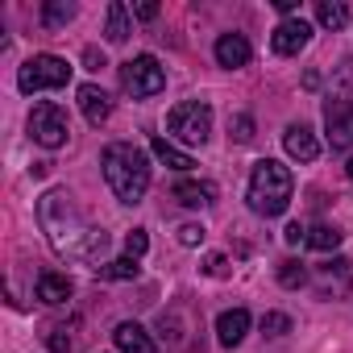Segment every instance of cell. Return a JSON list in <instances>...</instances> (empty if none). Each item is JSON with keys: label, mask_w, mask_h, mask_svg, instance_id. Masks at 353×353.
<instances>
[{"label": "cell", "mask_w": 353, "mask_h": 353, "mask_svg": "<svg viewBox=\"0 0 353 353\" xmlns=\"http://www.w3.org/2000/svg\"><path fill=\"white\" fill-rule=\"evenodd\" d=\"M38 225H42L50 250L67 262H96L108 245V233L88 225V216L75 208V200L63 188H54L38 200Z\"/></svg>", "instance_id": "cell-1"}, {"label": "cell", "mask_w": 353, "mask_h": 353, "mask_svg": "<svg viewBox=\"0 0 353 353\" xmlns=\"http://www.w3.org/2000/svg\"><path fill=\"white\" fill-rule=\"evenodd\" d=\"M100 166H104V179L121 204H141V196L150 192V154L141 145L112 141V145H104Z\"/></svg>", "instance_id": "cell-2"}, {"label": "cell", "mask_w": 353, "mask_h": 353, "mask_svg": "<svg viewBox=\"0 0 353 353\" xmlns=\"http://www.w3.org/2000/svg\"><path fill=\"white\" fill-rule=\"evenodd\" d=\"M291 192H295V179H291V166H283L279 158H262L254 162L250 170V208L258 216H283L291 208Z\"/></svg>", "instance_id": "cell-3"}, {"label": "cell", "mask_w": 353, "mask_h": 353, "mask_svg": "<svg viewBox=\"0 0 353 353\" xmlns=\"http://www.w3.org/2000/svg\"><path fill=\"white\" fill-rule=\"evenodd\" d=\"M166 133L183 145H204L212 137V108L204 100H183L166 112Z\"/></svg>", "instance_id": "cell-4"}, {"label": "cell", "mask_w": 353, "mask_h": 353, "mask_svg": "<svg viewBox=\"0 0 353 353\" xmlns=\"http://www.w3.org/2000/svg\"><path fill=\"white\" fill-rule=\"evenodd\" d=\"M71 63L67 59H59V54H34L30 63H21V71H17V88L26 92V96H34V92H54V88H67L71 83Z\"/></svg>", "instance_id": "cell-5"}, {"label": "cell", "mask_w": 353, "mask_h": 353, "mask_svg": "<svg viewBox=\"0 0 353 353\" xmlns=\"http://www.w3.org/2000/svg\"><path fill=\"white\" fill-rule=\"evenodd\" d=\"M121 88L133 100H150V96H158L166 88V71H162V63L154 54H137V59H129L121 67Z\"/></svg>", "instance_id": "cell-6"}, {"label": "cell", "mask_w": 353, "mask_h": 353, "mask_svg": "<svg viewBox=\"0 0 353 353\" xmlns=\"http://www.w3.org/2000/svg\"><path fill=\"white\" fill-rule=\"evenodd\" d=\"M30 137H34L38 145H46V150L67 145V137H71V121H67V112H63L54 100L34 104V112H30Z\"/></svg>", "instance_id": "cell-7"}, {"label": "cell", "mask_w": 353, "mask_h": 353, "mask_svg": "<svg viewBox=\"0 0 353 353\" xmlns=\"http://www.w3.org/2000/svg\"><path fill=\"white\" fill-rule=\"evenodd\" d=\"M324 137L332 150H353V104L345 100H324Z\"/></svg>", "instance_id": "cell-8"}, {"label": "cell", "mask_w": 353, "mask_h": 353, "mask_svg": "<svg viewBox=\"0 0 353 353\" xmlns=\"http://www.w3.org/2000/svg\"><path fill=\"white\" fill-rule=\"evenodd\" d=\"M307 42H312V26H307L303 17H287V21H279L274 34H270V46H274V54H283V59L299 54Z\"/></svg>", "instance_id": "cell-9"}, {"label": "cell", "mask_w": 353, "mask_h": 353, "mask_svg": "<svg viewBox=\"0 0 353 353\" xmlns=\"http://www.w3.org/2000/svg\"><path fill=\"white\" fill-rule=\"evenodd\" d=\"M283 150H287L295 162H316V158H320V141H316V129H312V125H303V121L287 125V133H283Z\"/></svg>", "instance_id": "cell-10"}, {"label": "cell", "mask_w": 353, "mask_h": 353, "mask_svg": "<svg viewBox=\"0 0 353 353\" xmlns=\"http://www.w3.org/2000/svg\"><path fill=\"white\" fill-rule=\"evenodd\" d=\"M75 100H79V112L88 117V125H104L108 112H112V100H108V92L100 83H79Z\"/></svg>", "instance_id": "cell-11"}, {"label": "cell", "mask_w": 353, "mask_h": 353, "mask_svg": "<svg viewBox=\"0 0 353 353\" xmlns=\"http://www.w3.org/2000/svg\"><path fill=\"white\" fill-rule=\"evenodd\" d=\"M112 345H117V353H158L154 336L141 324H133V320H125V324L112 328Z\"/></svg>", "instance_id": "cell-12"}, {"label": "cell", "mask_w": 353, "mask_h": 353, "mask_svg": "<svg viewBox=\"0 0 353 353\" xmlns=\"http://www.w3.org/2000/svg\"><path fill=\"white\" fill-rule=\"evenodd\" d=\"M170 196L179 204H188V208H208V204H216V183H208V179H179Z\"/></svg>", "instance_id": "cell-13"}, {"label": "cell", "mask_w": 353, "mask_h": 353, "mask_svg": "<svg viewBox=\"0 0 353 353\" xmlns=\"http://www.w3.org/2000/svg\"><path fill=\"white\" fill-rule=\"evenodd\" d=\"M250 42H245V34H221L216 38V63L221 67H229V71H237V67H245L250 63Z\"/></svg>", "instance_id": "cell-14"}, {"label": "cell", "mask_w": 353, "mask_h": 353, "mask_svg": "<svg viewBox=\"0 0 353 353\" xmlns=\"http://www.w3.org/2000/svg\"><path fill=\"white\" fill-rule=\"evenodd\" d=\"M245 332H250V312L245 307H233V312L216 316V341L221 345H241Z\"/></svg>", "instance_id": "cell-15"}, {"label": "cell", "mask_w": 353, "mask_h": 353, "mask_svg": "<svg viewBox=\"0 0 353 353\" xmlns=\"http://www.w3.org/2000/svg\"><path fill=\"white\" fill-rule=\"evenodd\" d=\"M129 34H133V13L121 5V0H112V5H108V21H104V38L112 46H121V42H129Z\"/></svg>", "instance_id": "cell-16"}, {"label": "cell", "mask_w": 353, "mask_h": 353, "mask_svg": "<svg viewBox=\"0 0 353 353\" xmlns=\"http://www.w3.org/2000/svg\"><path fill=\"white\" fill-rule=\"evenodd\" d=\"M150 154L162 162V166H170V170H192L196 162H192V154H183L179 145H174V141H166V137H150Z\"/></svg>", "instance_id": "cell-17"}, {"label": "cell", "mask_w": 353, "mask_h": 353, "mask_svg": "<svg viewBox=\"0 0 353 353\" xmlns=\"http://www.w3.org/2000/svg\"><path fill=\"white\" fill-rule=\"evenodd\" d=\"M38 299H42V303H50V307L67 303V299H71V279H67V274H59V270H46V274L38 279Z\"/></svg>", "instance_id": "cell-18"}, {"label": "cell", "mask_w": 353, "mask_h": 353, "mask_svg": "<svg viewBox=\"0 0 353 353\" xmlns=\"http://www.w3.org/2000/svg\"><path fill=\"white\" fill-rule=\"evenodd\" d=\"M320 283L332 291H353V262L349 258H332L320 266Z\"/></svg>", "instance_id": "cell-19"}, {"label": "cell", "mask_w": 353, "mask_h": 353, "mask_svg": "<svg viewBox=\"0 0 353 353\" xmlns=\"http://www.w3.org/2000/svg\"><path fill=\"white\" fill-rule=\"evenodd\" d=\"M316 21L324 30H345L349 26V9L341 5V0H316Z\"/></svg>", "instance_id": "cell-20"}, {"label": "cell", "mask_w": 353, "mask_h": 353, "mask_svg": "<svg viewBox=\"0 0 353 353\" xmlns=\"http://www.w3.org/2000/svg\"><path fill=\"white\" fill-rule=\"evenodd\" d=\"M341 237H345V233H341L336 225H312V229H307V245L320 250V254H332V250L341 245Z\"/></svg>", "instance_id": "cell-21"}, {"label": "cell", "mask_w": 353, "mask_h": 353, "mask_svg": "<svg viewBox=\"0 0 353 353\" xmlns=\"http://www.w3.org/2000/svg\"><path fill=\"white\" fill-rule=\"evenodd\" d=\"M96 274L100 279H108V283H125V279H137V258H112V262H104V266H96Z\"/></svg>", "instance_id": "cell-22"}, {"label": "cell", "mask_w": 353, "mask_h": 353, "mask_svg": "<svg viewBox=\"0 0 353 353\" xmlns=\"http://www.w3.org/2000/svg\"><path fill=\"white\" fill-rule=\"evenodd\" d=\"M328 96L353 104V59H345V63L336 67V75H332V92H328Z\"/></svg>", "instance_id": "cell-23"}, {"label": "cell", "mask_w": 353, "mask_h": 353, "mask_svg": "<svg viewBox=\"0 0 353 353\" xmlns=\"http://www.w3.org/2000/svg\"><path fill=\"white\" fill-rule=\"evenodd\" d=\"M71 17H75V5H71V0H50V5L42 9V26H46V30H63Z\"/></svg>", "instance_id": "cell-24"}, {"label": "cell", "mask_w": 353, "mask_h": 353, "mask_svg": "<svg viewBox=\"0 0 353 353\" xmlns=\"http://www.w3.org/2000/svg\"><path fill=\"white\" fill-rule=\"evenodd\" d=\"M279 283H283L287 291H295V287H303V283H307V270H303V262H295V258H287V262H279Z\"/></svg>", "instance_id": "cell-25"}, {"label": "cell", "mask_w": 353, "mask_h": 353, "mask_svg": "<svg viewBox=\"0 0 353 353\" xmlns=\"http://www.w3.org/2000/svg\"><path fill=\"white\" fill-rule=\"evenodd\" d=\"M262 332H266V336H287V332H291V316L266 312V316H262Z\"/></svg>", "instance_id": "cell-26"}, {"label": "cell", "mask_w": 353, "mask_h": 353, "mask_svg": "<svg viewBox=\"0 0 353 353\" xmlns=\"http://www.w3.org/2000/svg\"><path fill=\"white\" fill-rule=\"evenodd\" d=\"M150 250V237H145V229H133V233H125V254L129 258H141Z\"/></svg>", "instance_id": "cell-27"}, {"label": "cell", "mask_w": 353, "mask_h": 353, "mask_svg": "<svg viewBox=\"0 0 353 353\" xmlns=\"http://www.w3.org/2000/svg\"><path fill=\"white\" fill-rule=\"evenodd\" d=\"M46 345H50V353H71V336H67V328H63V324L50 328V332H46Z\"/></svg>", "instance_id": "cell-28"}, {"label": "cell", "mask_w": 353, "mask_h": 353, "mask_svg": "<svg viewBox=\"0 0 353 353\" xmlns=\"http://www.w3.org/2000/svg\"><path fill=\"white\" fill-rule=\"evenodd\" d=\"M229 129H233V137H237V141H250V137H254V117H245V112H241V117H233V125H229Z\"/></svg>", "instance_id": "cell-29"}, {"label": "cell", "mask_w": 353, "mask_h": 353, "mask_svg": "<svg viewBox=\"0 0 353 353\" xmlns=\"http://www.w3.org/2000/svg\"><path fill=\"white\" fill-rule=\"evenodd\" d=\"M204 270H208L212 279H225V274H229V258H225V254H208V258H204Z\"/></svg>", "instance_id": "cell-30"}, {"label": "cell", "mask_w": 353, "mask_h": 353, "mask_svg": "<svg viewBox=\"0 0 353 353\" xmlns=\"http://www.w3.org/2000/svg\"><path fill=\"white\" fill-rule=\"evenodd\" d=\"M283 241H287V245H307V229H303L299 221H291V225L283 229Z\"/></svg>", "instance_id": "cell-31"}, {"label": "cell", "mask_w": 353, "mask_h": 353, "mask_svg": "<svg viewBox=\"0 0 353 353\" xmlns=\"http://www.w3.org/2000/svg\"><path fill=\"white\" fill-rule=\"evenodd\" d=\"M204 241V225H183L179 229V245H200Z\"/></svg>", "instance_id": "cell-32"}, {"label": "cell", "mask_w": 353, "mask_h": 353, "mask_svg": "<svg viewBox=\"0 0 353 353\" xmlns=\"http://www.w3.org/2000/svg\"><path fill=\"white\" fill-rule=\"evenodd\" d=\"M133 17H137V21H154V17H158V5H137Z\"/></svg>", "instance_id": "cell-33"}, {"label": "cell", "mask_w": 353, "mask_h": 353, "mask_svg": "<svg viewBox=\"0 0 353 353\" xmlns=\"http://www.w3.org/2000/svg\"><path fill=\"white\" fill-rule=\"evenodd\" d=\"M274 9H279V13H287V17H291V13H295V9H299V0H274Z\"/></svg>", "instance_id": "cell-34"}, {"label": "cell", "mask_w": 353, "mask_h": 353, "mask_svg": "<svg viewBox=\"0 0 353 353\" xmlns=\"http://www.w3.org/2000/svg\"><path fill=\"white\" fill-rule=\"evenodd\" d=\"M83 59H88V67H92V71H100V67H104V54H100V50H88Z\"/></svg>", "instance_id": "cell-35"}, {"label": "cell", "mask_w": 353, "mask_h": 353, "mask_svg": "<svg viewBox=\"0 0 353 353\" xmlns=\"http://www.w3.org/2000/svg\"><path fill=\"white\" fill-rule=\"evenodd\" d=\"M345 174H349V183H353V158H349V162H345Z\"/></svg>", "instance_id": "cell-36"}]
</instances>
